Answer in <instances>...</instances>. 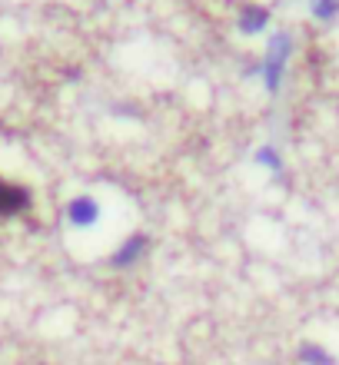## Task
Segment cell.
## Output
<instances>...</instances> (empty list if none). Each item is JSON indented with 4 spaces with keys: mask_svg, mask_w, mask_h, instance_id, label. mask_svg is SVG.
<instances>
[{
    "mask_svg": "<svg viewBox=\"0 0 339 365\" xmlns=\"http://www.w3.org/2000/svg\"><path fill=\"white\" fill-rule=\"evenodd\" d=\"M27 206V192L17 186H4L0 182V212H17Z\"/></svg>",
    "mask_w": 339,
    "mask_h": 365,
    "instance_id": "6",
    "label": "cell"
},
{
    "mask_svg": "<svg viewBox=\"0 0 339 365\" xmlns=\"http://www.w3.org/2000/svg\"><path fill=\"white\" fill-rule=\"evenodd\" d=\"M293 53V43L286 34H276L270 40V50H266V60H263L260 67H256V77L263 80V87L266 93H280V83L286 77V60Z\"/></svg>",
    "mask_w": 339,
    "mask_h": 365,
    "instance_id": "1",
    "label": "cell"
},
{
    "mask_svg": "<svg viewBox=\"0 0 339 365\" xmlns=\"http://www.w3.org/2000/svg\"><path fill=\"white\" fill-rule=\"evenodd\" d=\"M266 24H270V10H266V7H256V4L243 7L240 14H236V27H240V34H246V37H256V34H263V30H266Z\"/></svg>",
    "mask_w": 339,
    "mask_h": 365,
    "instance_id": "4",
    "label": "cell"
},
{
    "mask_svg": "<svg viewBox=\"0 0 339 365\" xmlns=\"http://www.w3.org/2000/svg\"><path fill=\"white\" fill-rule=\"evenodd\" d=\"M146 246H150V240H146L143 232H136V236H130L126 242H120L113 252V269H130V266H136V262L146 256Z\"/></svg>",
    "mask_w": 339,
    "mask_h": 365,
    "instance_id": "2",
    "label": "cell"
},
{
    "mask_svg": "<svg viewBox=\"0 0 339 365\" xmlns=\"http://www.w3.org/2000/svg\"><path fill=\"white\" fill-rule=\"evenodd\" d=\"M67 220L74 222V226H80V230H87V226H93V222L100 220V202L93 200V196H77V200L67 206Z\"/></svg>",
    "mask_w": 339,
    "mask_h": 365,
    "instance_id": "3",
    "label": "cell"
},
{
    "mask_svg": "<svg viewBox=\"0 0 339 365\" xmlns=\"http://www.w3.org/2000/svg\"><path fill=\"white\" fill-rule=\"evenodd\" d=\"M253 160H256V166H263V170H270L273 176H280V170H283V156H280V150H276L273 143L260 146Z\"/></svg>",
    "mask_w": 339,
    "mask_h": 365,
    "instance_id": "7",
    "label": "cell"
},
{
    "mask_svg": "<svg viewBox=\"0 0 339 365\" xmlns=\"http://www.w3.org/2000/svg\"><path fill=\"white\" fill-rule=\"evenodd\" d=\"M310 10L316 20H326V24H330L339 14V0H310Z\"/></svg>",
    "mask_w": 339,
    "mask_h": 365,
    "instance_id": "8",
    "label": "cell"
},
{
    "mask_svg": "<svg viewBox=\"0 0 339 365\" xmlns=\"http://www.w3.org/2000/svg\"><path fill=\"white\" fill-rule=\"evenodd\" d=\"M300 362L303 365H339V359L330 349H323L320 342H303L300 346Z\"/></svg>",
    "mask_w": 339,
    "mask_h": 365,
    "instance_id": "5",
    "label": "cell"
}]
</instances>
